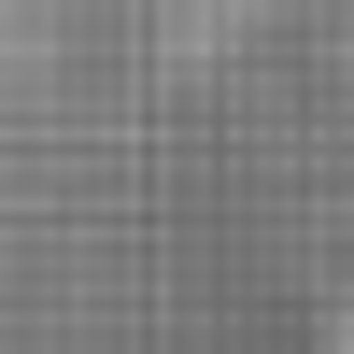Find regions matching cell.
<instances>
[{
  "mask_svg": "<svg viewBox=\"0 0 354 354\" xmlns=\"http://www.w3.org/2000/svg\"><path fill=\"white\" fill-rule=\"evenodd\" d=\"M326 354H354V312H340V340H326Z\"/></svg>",
  "mask_w": 354,
  "mask_h": 354,
  "instance_id": "6da1fadb",
  "label": "cell"
}]
</instances>
